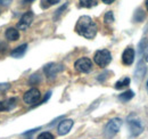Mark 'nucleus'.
<instances>
[{"mask_svg": "<svg viewBox=\"0 0 148 139\" xmlns=\"http://www.w3.org/2000/svg\"><path fill=\"white\" fill-rule=\"evenodd\" d=\"M75 31L86 39H93L97 34V24L93 22L91 17L84 15L77 19Z\"/></svg>", "mask_w": 148, "mask_h": 139, "instance_id": "nucleus-1", "label": "nucleus"}, {"mask_svg": "<svg viewBox=\"0 0 148 139\" xmlns=\"http://www.w3.org/2000/svg\"><path fill=\"white\" fill-rule=\"evenodd\" d=\"M127 123H128V127H129V130H130V133L132 137H138L139 135H141L144 132V124H143V121L136 116L134 114L130 115L127 120Z\"/></svg>", "mask_w": 148, "mask_h": 139, "instance_id": "nucleus-2", "label": "nucleus"}, {"mask_svg": "<svg viewBox=\"0 0 148 139\" xmlns=\"http://www.w3.org/2000/svg\"><path fill=\"white\" fill-rule=\"evenodd\" d=\"M122 119L120 118H115V119H112L111 121L108 122L105 127V130H104V135L107 139L113 138L121 129L122 127Z\"/></svg>", "mask_w": 148, "mask_h": 139, "instance_id": "nucleus-3", "label": "nucleus"}, {"mask_svg": "<svg viewBox=\"0 0 148 139\" xmlns=\"http://www.w3.org/2000/svg\"><path fill=\"white\" fill-rule=\"evenodd\" d=\"M93 61L95 63L100 66V67H106L110 63L112 62V54L110 50L107 49H101V50H98L95 54V57H93Z\"/></svg>", "mask_w": 148, "mask_h": 139, "instance_id": "nucleus-4", "label": "nucleus"}, {"mask_svg": "<svg viewBox=\"0 0 148 139\" xmlns=\"http://www.w3.org/2000/svg\"><path fill=\"white\" fill-rule=\"evenodd\" d=\"M74 67L81 73H89L92 70V62L87 57H82L74 63Z\"/></svg>", "mask_w": 148, "mask_h": 139, "instance_id": "nucleus-5", "label": "nucleus"}, {"mask_svg": "<svg viewBox=\"0 0 148 139\" xmlns=\"http://www.w3.org/2000/svg\"><path fill=\"white\" fill-rule=\"evenodd\" d=\"M64 70V66L62 64H57V63H49L43 67V72L46 74V76L48 79H54L58 73H60Z\"/></svg>", "mask_w": 148, "mask_h": 139, "instance_id": "nucleus-6", "label": "nucleus"}, {"mask_svg": "<svg viewBox=\"0 0 148 139\" xmlns=\"http://www.w3.org/2000/svg\"><path fill=\"white\" fill-rule=\"evenodd\" d=\"M40 97H41V94H40V91L38 90L37 88H31L30 90H27L24 94L23 99H24V102L26 104L34 105L40 100Z\"/></svg>", "mask_w": 148, "mask_h": 139, "instance_id": "nucleus-7", "label": "nucleus"}, {"mask_svg": "<svg viewBox=\"0 0 148 139\" xmlns=\"http://www.w3.org/2000/svg\"><path fill=\"white\" fill-rule=\"evenodd\" d=\"M33 13L32 12H26L19 19V22L17 23V29L18 30H27L33 21Z\"/></svg>", "mask_w": 148, "mask_h": 139, "instance_id": "nucleus-8", "label": "nucleus"}, {"mask_svg": "<svg viewBox=\"0 0 148 139\" xmlns=\"http://www.w3.org/2000/svg\"><path fill=\"white\" fill-rule=\"evenodd\" d=\"M73 124H74V122H73V120H71V119H65V120L60 121V123H59L58 127H57V132H58V135H59V136H65V135H67V133L71 131Z\"/></svg>", "mask_w": 148, "mask_h": 139, "instance_id": "nucleus-9", "label": "nucleus"}, {"mask_svg": "<svg viewBox=\"0 0 148 139\" xmlns=\"http://www.w3.org/2000/svg\"><path fill=\"white\" fill-rule=\"evenodd\" d=\"M134 57H136V52L133 48H127L123 54H122V62L124 65H132L134 62Z\"/></svg>", "mask_w": 148, "mask_h": 139, "instance_id": "nucleus-10", "label": "nucleus"}, {"mask_svg": "<svg viewBox=\"0 0 148 139\" xmlns=\"http://www.w3.org/2000/svg\"><path fill=\"white\" fill-rule=\"evenodd\" d=\"M147 72V65H146V62L145 61H139L137 66H136V70H134V76L137 80H141L145 74Z\"/></svg>", "mask_w": 148, "mask_h": 139, "instance_id": "nucleus-11", "label": "nucleus"}, {"mask_svg": "<svg viewBox=\"0 0 148 139\" xmlns=\"http://www.w3.org/2000/svg\"><path fill=\"white\" fill-rule=\"evenodd\" d=\"M16 98H9L5 102H0V112H9L16 107Z\"/></svg>", "mask_w": 148, "mask_h": 139, "instance_id": "nucleus-12", "label": "nucleus"}, {"mask_svg": "<svg viewBox=\"0 0 148 139\" xmlns=\"http://www.w3.org/2000/svg\"><path fill=\"white\" fill-rule=\"evenodd\" d=\"M5 35H6V39L9 40V41H16V40L19 39L18 30L15 29V28H8V29L6 30Z\"/></svg>", "mask_w": 148, "mask_h": 139, "instance_id": "nucleus-13", "label": "nucleus"}, {"mask_svg": "<svg viewBox=\"0 0 148 139\" xmlns=\"http://www.w3.org/2000/svg\"><path fill=\"white\" fill-rule=\"evenodd\" d=\"M26 49H27V45H26V43L21 45V46H18L17 48H15L13 52H10V55H12V57H14V58H21V57L25 54Z\"/></svg>", "mask_w": 148, "mask_h": 139, "instance_id": "nucleus-14", "label": "nucleus"}, {"mask_svg": "<svg viewBox=\"0 0 148 139\" xmlns=\"http://www.w3.org/2000/svg\"><path fill=\"white\" fill-rule=\"evenodd\" d=\"M134 97V92L132 91V90H127V91H124V92H122L120 96H119V99L121 100V102H129L131 100L132 98Z\"/></svg>", "mask_w": 148, "mask_h": 139, "instance_id": "nucleus-15", "label": "nucleus"}, {"mask_svg": "<svg viewBox=\"0 0 148 139\" xmlns=\"http://www.w3.org/2000/svg\"><path fill=\"white\" fill-rule=\"evenodd\" d=\"M129 85H130V78H123V79L119 80L115 83V89L121 90V89H124L125 87H128Z\"/></svg>", "mask_w": 148, "mask_h": 139, "instance_id": "nucleus-16", "label": "nucleus"}, {"mask_svg": "<svg viewBox=\"0 0 148 139\" xmlns=\"http://www.w3.org/2000/svg\"><path fill=\"white\" fill-rule=\"evenodd\" d=\"M147 49H148V39L147 38H144V39H141V41L138 45V50H139L140 55H143V54H145V52H147Z\"/></svg>", "mask_w": 148, "mask_h": 139, "instance_id": "nucleus-17", "label": "nucleus"}, {"mask_svg": "<svg viewBox=\"0 0 148 139\" xmlns=\"http://www.w3.org/2000/svg\"><path fill=\"white\" fill-rule=\"evenodd\" d=\"M79 2L81 7H86V8H90L96 5V0H79Z\"/></svg>", "mask_w": 148, "mask_h": 139, "instance_id": "nucleus-18", "label": "nucleus"}, {"mask_svg": "<svg viewBox=\"0 0 148 139\" xmlns=\"http://www.w3.org/2000/svg\"><path fill=\"white\" fill-rule=\"evenodd\" d=\"M144 18H145V13H144L141 9H138V10L136 12V14H134V19H136V22H143Z\"/></svg>", "mask_w": 148, "mask_h": 139, "instance_id": "nucleus-19", "label": "nucleus"}, {"mask_svg": "<svg viewBox=\"0 0 148 139\" xmlns=\"http://www.w3.org/2000/svg\"><path fill=\"white\" fill-rule=\"evenodd\" d=\"M104 21H105V23H107V24H111L114 22V15H113V12H107L106 14H105V16H104Z\"/></svg>", "mask_w": 148, "mask_h": 139, "instance_id": "nucleus-20", "label": "nucleus"}, {"mask_svg": "<svg viewBox=\"0 0 148 139\" xmlns=\"http://www.w3.org/2000/svg\"><path fill=\"white\" fill-rule=\"evenodd\" d=\"M37 139H54V136H53V133H50V132H42V133H40L39 136H38Z\"/></svg>", "mask_w": 148, "mask_h": 139, "instance_id": "nucleus-21", "label": "nucleus"}, {"mask_svg": "<svg viewBox=\"0 0 148 139\" xmlns=\"http://www.w3.org/2000/svg\"><path fill=\"white\" fill-rule=\"evenodd\" d=\"M12 2H13V0H0V5H2V6H5V7L9 6Z\"/></svg>", "mask_w": 148, "mask_h": 139, "instance_id": "nucleus-22", "label": "nucleus"}, {"mask_svg": "<svg viewBox=\"0 0 148 139\" xmlns=\"http://www.w3.org/2000/svg\"><path fill=\"white\" fill-rule=\"evenodd\" d=\"M66 7H67V5H66V3H65V5L63 6V7H60V8H59V9L57 10V13H56L55 17H57V16H58V15H59V14H60V13H62V12H63V10H64L65 8H66Z\"/></svg>", "mask_w": 148, "mask_h": 139, "instance_id": "nucleus-23", "label": "nucleus"}, {"mask_svg": "<svg viewBox=\"0 0 148 139\" xmlns=\"http://www.w3.org/2000/svg\"><path fill=\"white\" fill-rule=\"evenodd\" d=\"M38 130H39V128H36V129H32L31 131H27V132H24L23 135H24V136H27V135H32V133H34V132H37Z\"/></svg>", "mask_w": 148, "mask_h": 139, "instance_id": "nucleus-24", "label": "nucleus"}, {"mask_svg": "<svg viewBox=\"0 0 148 139\" xmlns=\"http://www.w3.org/2000/svg\"><path fill=\"white\" fill-rule=\"evenodd\" d=\"M60 0H47V2L49 3V5H56V3H58Z\"/></svg>", "mask_w": 148, "mask_h": 139, "instance_id": "nucleus-25", "label": "nucleus"}, {"mask_svg": "<svg viewBox=\"0 0 148 139\" xmlns=\"http://www.w3.org/2000/svg\"><path fill=\"white\" fill-rule=\"evenodd\" d=\"M104 3H106V5H111V3H113L115 0H101Z\"/></svg>", "mask_w": 148, "mask_h": 139, "instance_id": "nucleus-26", "label": "nucleus"}, {"mask_svg": "<svg viewBox=\"0 0 148 139\" xmlns=\"http://www.w3.org/2000/svg\"><path fill=\"white\" fill-rule=\"evenodd\" d=\"M144 61H145V62H148V54L145 56V59H144Z\"/></svg>", "mask_w": 148, "mask_h": 139, "instance_id": "nucleus-27", "label": "nucleus"}, {"mask_svg": "<svg viewBox=\"0 0 148 139\" xmlns=\"http://www.w3.org/2000/svg\"><path fill=\"white\" fill-rule=\"evenodd\" d=\"M146 8H147V12H148V0H146Z\"/></svg>", "mask_w": 148, "mask_h": 139, "instance_id": "nucleus-28", "label": "nucleus"}, {"mask_svg": "<svg viewBox=\"0 0 148 139\" xmlns=\"http://www.w3.org/2000/svg\"><path fill=\"white\" fill-rule=\"evenodd\" d=\"M31 1H33V0H25L24 2H31Z\"/></svg>", "mask_w": 148, "mask_h": 139, "instance_id": "nucleus-29", "label": "nucleus"}, {"mask_svg": "<svg viewBox=\"0 0 148 139\" xmlns=\"http://www.w3.org/2000/svg\"><path fill=\"white\" fill-rule=\"evenodd\" d=\"M146 88H147V91H148V80H147V82H146Z\"/></svg>", "mask_w": 148, "mask_h": 139, "instance_id": "nucleus-30", "label": "nucleus"}]
</instances>
